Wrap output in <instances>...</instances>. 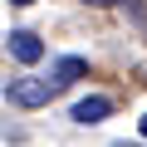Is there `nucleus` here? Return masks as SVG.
Segmentation results:
<instances>
[{
    "mask_svg": "<svg viewBox=\"0 0 147 147\" xmlns=\"http://www.w3.org/2000/svg\"><path fill=\"white\" fill-rule=\"evenodd\" d=\"M5 93H10V103H15V108H44L59 88L49 84V74H44V79H15Z\"/></svg>",
    "mask_w": 147,
    "mask_h": 147,
    "instance_id": "obj_1",
    "label": "nucleus"
},
{
    "mask_svg": "<svg viewBox=\"0 0 147 147\" xmlns=\"http://www.w3.org/2000/svg\"><path fill=\"white\" fill-rule=\"evenodd\" d=\"M5 49H10V59H20V64H39V59H44V39H39L34 30H10V34H5Z\"/></svg>",
    "mask_w": 147,
    "mask_h": 147,
    "instance_id": "obj_2",
    "label": "nucleus"
},
{
    "mask_svg": "<svg viewBox=\"0 0 147 147\" xmlns=\"http://www.w3.org/2000/svg\"><path fill=\"white\" fill-rule=\"evenodd\" d=\"M108 113H113V98H108V93H88V98H79V103L69 108V118H74V123H84V127L103 123Z\"/></svg>",
    "mask_w": 147,
    "mask_h": 147,
    "instance_id": "obj_3",
    "label": "nucleus"
},
{
    "mask_svg": "<svg viewBox=\"0 0 147 147\" xmlns=\"http://www.w3.org/2000/svg\"><path fill=\"white\" fill-rule=\"evenodd\" d=\"M84 74H88V59L64 54V59H54V64H49V84H54V88H69V84H79Z\"/></svg>",
    "mask_w": 147,
    "mask_h": 147,
    "instance_id": "obj_4",
    "label": "nucleus"
},
{
    "mask_svg": "<svg viewBox=\"0 0 147 147\" xmlns=\"http://www.w3.org/2000/svg\"><path fill=\"white\" fill-rule=\"evenodd\" d=\"M137 132H142V137H147V113H142V118H137Z\"/></svg>",
    "mask_w": 147,
    "mask_h": 147,
    "instance_id": "obj_5",
    "label": "nucleus"
},
{
    "mask_svg": "<svg viewBox=\"0 0 147 147\" xmlns=\"http://www.w3.org/2000/svg\"><path fill=\"white\" fill-rule=\"evenodd\" d=\"M84 5H118V0H84Z\"/></svg>",
    "mask_w": 147,
    "mask_h": 147,
    "instance_id": "obj_6",
    "label": "nucleus"
},
{
    "mask_svg": "<svg viewBox=\"0 0 147 147\" xmlns=\"http://www.w3.org/2000/svg\"><path fill=\"white\" fill-rule=\"evenodd\" d=\"M10 5H20V10H25V5H34V0H10Z\"/></svg>",
    "mask_w": 147,
    "mask_h": 147,
    "instance_id": "obj_7",
    "label": "nucleus"
},
{
    "mask_svg": "<svg viewBox=\"0 0 147 147\" xmlns=\"http://www.w3.org/2000/svg\"><path fill=\"white\" fill-rule=\"evenodd\" d=\"M118 147H127V142H118Z\"/></svg>",
    "mask_w": 147,
    "mask_h": 147,
    "instance_id": "obj_8",
    "label": "nucleus"
}]
</instances>
